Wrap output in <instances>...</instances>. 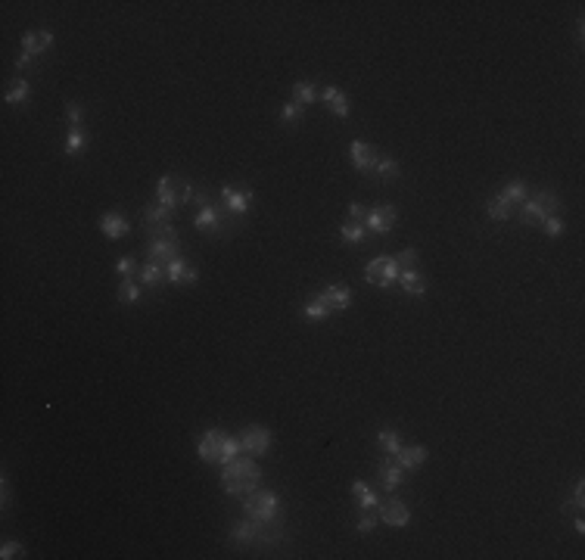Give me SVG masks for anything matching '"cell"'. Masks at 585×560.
<instances>
[{
	"mask_svg": "<svg viewBox=\"0 0 585 560\" xmlns=\"http://www.w3.org/2000/svg\"><path fill=\"white\" fill-rule=\"evenodd\" d=\"M283 538H287L283 526H265L256 523L252 517L234 520V526H231V542L240 548H277Z\"/></svg>",
	"mask_w": 585,
	"mask_h": 560,
	"instance_id": "obj_1",
	"label": "cell"
},
{
	"mask_svg": "<svg viewBox=\"0 0 585 560\" xmlns=\"http://www.w3.org/2000/svg\"><path fill=\"white\" fill-rule=\"evenodd\" d=\"M258 483H262V470H258V464L252 461V458H234L231 464H224L221 470V489L228 492V495H249V492L258 489Z\"/></svg>",
	"mask_w": 585,
	"mask_h": 560,
	"instance_id": "obj_2",
	"label": "cell"
},
{
	"mask_svg": "<svg viewBox=\"0 0 585 560\" xmlns=\"http://www.w3.org/2000/svg\"><path fill=\"white\" fill-rule=\"evenodd\" d=\"M243 511L246 517H252L256 523L265 526H283V504L281 495L271 489H256L249 495H243Z\"/></svg>",
	"mask_w": 585,
	"mask_h": 560,
	"instance_id": "obj_3",
	"label": "cell"
},
{
	"mask_svg": "<svg viewBox=\"0 0 585 560\" xmlns=\"http://www.w3.org/2000/svg\"><path fill=\"white\" fill-rule=\"evenodd\" d=\"M156 193H159V203L169 205V209H181L194 199V184L187 178H178V175H162L156 184Z\"/></svg>",
	"mask_w": 585,
	"mask_h": 560,
	"instance_id": "obj_4",
	"label": "cell"
},
{
	"mask_svg": "<svg viewBox=\"0 0 585 560\" xmlns=\"http://www.w3.org/2000/svg\"><path fill=\"white\" fill-rule=\"evenodd\" d=\"M364 280L377 290H389L392 283H398V265H396V256H377L374 262L364 265Z\"/></svg>",
	"mask_w": 585,
	"mask_h": 560,
	"instance_id": "obj_5",
	"label": "cell"
},
{
	"mask_svg": "<svg viewBox=\"0 0 585 560\" xmlns=\"http://www.w3.org/2000/svg\"><path fill=\"white\" fill-rule=\"evenodd\" d=\"M221 205L234 218H246V215H249V209H252V190H249V187L224 184L221 187Z\"/></svg>",
	"mask_w": 585,
	"mask_h": 560,
	"instance_id": "obj_6",
	"label": "cell"
},
{
	"mask_svg": "<svg viewBox=\"0 0 585 560\" xmlns=\"http://www.w3.org/2000/svg\"><path fill=\"white\" fill-rule=\"evenodd\" d=\"M396 221H398V212H396V205L392 203H380V205H374L370 209V215H368V237H387V233L396 228Z\"/></svg>",
	"mask_w": 585,
	"mask_h": 560,
	"instance_id": "obj_7",
	"label": "cell"
},
{
	"mask_svg": "<svg viewBox=\"0 0 585 560\" xmlns=\"http://www.w3.org/2000/svg\"><path fill=\"white\" fill-rule=\"evenodd\" d=\"M146 262H156V265H169L175 258H181V240L178 237H165V240H150L146 243Z\"/></svg>",
	"mask_w": 585,
	"mask_h": 560,
	"instance_id": "obj_8",
	"label": "cell"
},
{
	"mask_svg": "<svg viewBox=\"0 0 585 560\" xmlns=\"http://www.w3.org/2000/svg\"><path fill=\"white\" fill-rule=\"evenodd\" d=\"M240 445H243V451L246 455H256V458H262V455H268V449H271V430H265V426H246L243 430V436H240Z\"/></svg>",
	"mask_w": 585,
	"mask_h": 560,
	"instance_id": "obj_9",
	"label": "cell"
},
{
	"mask_svg": "<svg viewBox=\"0 0 585 560\" xmlns=\"http://www.w3.org/2000/svg\"><path fill=\"white\" fill-rule=\"evenodd\" d=\"M377 513H380V520L387 526H408V520H411V513H408V504L402 501V498H396L389 492V498L387 501H380V508H377Z\"/></svg>",
	"mask_w": 585,
	"mask_h": 560,
	"instance_id": "obj_10",
	"label": "cell"
},
{
	"mask_svg": "<svg viewBox=\"0 0 585 560\" xmlns=\"http://www.w3.org/2000/svg\"><path fill=\"white\" fill-rule=\"evenodd\" d=\"M221 445H224V433L221 430H205L203 436H199V445H196L199 461H203V464H218Z\"/></svg>",
	"mask_w": 585,
	"mask_h": 560,
	"instance_id": "obj_11",
	"label": "cell"
},
{
	"mask_svg": "<svg viewBox=\"0 0 585 560\" xmlns=\"http://www.w3.org/2000/svg\"><path fill=\"white\" fill-rule=\"evenodd\" d=\"M137 283L143 286V290H162L165 283H169V265H156V262H146L141 265V271H137Z\"/></svg>",
	"mask_w": 585,
	"mask_h": 560,
	"instance_id": "obj_12",
	"label": "cell"
},
{
	"mask_svg": "<svg viewBox=\"0 0 585 560\" xmlns=\"http://www.w3.org/2000/svg\"><path fill=\"white\" fill-rule=\"evenodd\" d=\"M349 156H352V169L355 171H361V175H368L370 169H374V162H377V146H370V143H364V140H355V143L349 146Z\"/></svg>",
	"mask_w": 585,
	"mask_h": 560,
	"instance_id": "obj_13",
	"label": "cell"
},
{
	"mask_svg": "<svg viewBox=\"0 0 585 560\" xmlns=\"http://www.w3.org/2000/svg\"><path fill=\"white\" fill-rule=\"evenodd\" d=\"M392 458L398 461V467H402V470H417V467L427 464L430 451H427V445H402V449H398Z\"/></svg>",
	"mask_w": 585,
	"mask_h": 560,
	"instance_id": "obj_14",
	"label": "cell"
},
{
	"mask_svg": "<svg viewBox=\"0 0 585 560\" xmlns=\"http://www.w3.org/2000/svg\"><path fill=\"white\" fill-rule=\"evenodd\" d=\"M196 280H199V271L190 262H184V258L169 262V283H175V286H196Z\"/></svg>",
	"mask_w": 585,
	"mask_h": 560,
	"instance_id": "obj_15",
	"label": "cell"
},
{
	"mask_svg": "<svg viewBox=\"0 0 585 560\" xmlns=\"http://www.w3.org/2000/svg\"><path fill=\"white\" fill-rule=\"evenodd\" d=\"M53 47V31L47 29H35V31H25L22 38V50L31 53V56H44Z\"/></svg>",
	"mask_w": 585,
	"mask_h": 560,
	"instance_id": "obj_16",
	"label": "cell"
},
{
	"mask_svg": "<svg viewBox=\"0 0 585 560\" xmlns=\"http://www.w3.org/2000/svg\"><path fill=\"white\" fill-rule=\"evenodd\" d=\"M100 231H103L106 240H122L131 233V224L125 215H118V212H106L103 218H100Z\"/></svg>",
	"mask_w": 585,
	"mask_h": 560,
	"instance_id": "obj_17",
	"label": "cell"
},
{
	"mask_svg": "<svg viewBox=\"0 0 585 560\" xmlns=\"http://www.w3.org/2000/svg\"><path fill=\"white\" fill-rule=\"evenodd\" d=\"M321 100L324 103H327V109L334 112L336 118H349V97H345V93L340 91V88H334V84H327V88L321 91Z\"/></svg>",
	"mask_w": 585,
	"mask_h": 560,
	"instance_id": "obj_18",
	"label": "cell"
},
{
	"mask_svg": "<svg viewBox=\"0 0 585 560\" xmlns=\"http://www.w3.org/2000/svg\"><path fill=\"white\" fill-rule=\"evenodd\" d=\"M402 483H405V470L398 467L396 458L389 455L387 461H380V485H383L387 492H396Z\"/></svg>",
	"mask_w": 585,
	"mask_h": 560,
	"instance_id": "obj_19",
	"label": "cell"
},
{
	"mask_svg": "<svg viewBox=\"0 0 585 560\" xmlns=\"http://www.w3.org/2000/svg\"><path fill=\"white\" fill-rule=\"evenodd\" d=\"M321 296H324V302L330 305V311H345L352 305V290L349 286H340V283L324 286Z\"/></svg>",
	"mask_w": 585,
	"mask_h": 560,
	"instance_id": "obj_20",
	"label": "cell"
},
{
	"mask_svg": "<svg viewBox=\"0 0 585 560\" xmlns=\"http://www.w3.org/2000/svg\"><path fill=\"white\" fill-rule=\"evenodd\" d=\"M171 215H175V209H169V205H162V203L143 205V224H146V228H162V224H171Z\"/></svg>",
	"mask_w": 585,
	"mask_h": 560,
	"instance_id": "obj_21",
	"label": "cell"
},
{
	"mask_svg": "<svg viewBox=\"0 0 585 560\" xmlns=\"http://www.w3.org/2000/svg\"><path fill=\"white\" fill-rule=\"evenodd\" d=\"M514 212L517 209L501 196V193H495V196L486 199V215L492 218V221H510V218H514Z\"/></svg>",
	"mask_w": 585,
	"mask_h": 560,
	"instance_id": "obj_22",
	"label": "cell"
},
{
	"mask_svg": "<svg viewBox=\"0 0 585 560\" xmlns=\"http://www.w3.org/2000/svg\"><path fill=\"white\" fill-rule=\"evenodd\" d=\"M398 286H402L408 296H423L427 293V277L421 271H398Z\"/></svg>",
	"mask_w": 585,
	"mask_h": 560,
	"instance_id": "obj_23",
	"label": "cell"
},
{
	"mask_svg": "<svg viewBox=\"0 0 585 560\" xmlns=\"http://www.w3.org/2000/svg\"><path fill=\"white\" fill-rule=\"evenodd\" d=\"M3 100H6L10 106H25V103L31 100V84L25 81V78H16V81H10V84H6Z\"/></svg>",
	"mask_w": 585,
	"mask_h": 560,
	"instance_id": "obj_24",
	"label": "cell"
},
{
	"mask_svg": "<svg viewBox=\"0 0 585 560\" xmlns=\"http://www.w3.org/2000/svg\"><path fill=\"white\" fill-rule=\"evenodd\" d=\"M302 315L309 318V321H318V324H321V321H327V318L334 315V311H330V305L324 302V296L318 293V296H309V299H305Z\"/></svg>",
	"mask_w": 585,
	"mask_h": 560,
	"instance_id": "obj_25",
	"label": "cell"
},
{
	"mask_svg": "<svg viewBox=\"0 0 585 560\" xmlns=\"http://www.w3.org/2000/svg\"><path fill=\"white\" fill-rule=\"evenodd\" d=\"M374 171L377 178H380V181H396L398 175H402V169H398V159L396 156H389V153H380V156H377V162H374Z\"/></svg>",
	"mask_w": 585,
	"mask_h": 560,
	"instance_id": "obj_26",
	"label": "cell"
},
{
	"mask_svg": "<svg viewBox=\"0 0 585 560\" xmlns=\"http://www.w3.org/2000/svg\"><path fill=\"white\" fill-rule=\"evenodd\" d=\"M352 495H355V501H358V508H361V511H377V508H380V498H377V492L370 489V485H364L361 479H355V483H352Z\"/></svg>",
	"mask_w": 585,
	"mask_h": 560,
	"instance_id": "obj_27",
	"label": "cell"
},
{
	"mask_svg": "<svg viewBox=\"0 0 585 560\" xmlns=\"http://www.w3.org/2000/svg\"><path fill=\"white\" fill-rule=\"evenodd\" d=\"M545 218L548 215H545V209L536 203V199H526V203L520 205V224H526V228H536V224L542 228Z\"/></svg>",
	"mask_w": 585,
	"mask_h": 560,
	"instance_id": "obj_28",
	"label": "cell"
},
{
	"mask_svg": "<svg viewBox=\"0 0 585 560\" xmlns=\"http://www.w3.org/2000/svg\"><path fill=\"white\" fill-rule=\"evenodd\" d=\"M340 240L349 243V246H361L364 240H368V228H364V224H355V221H343Z\"/></svg>",
	"mask_w": 585,
	"mask_h": 560,
	"instance_id": "obj_29",
	"label": "cell"
},
{
	"mask_svg": "<svg viewBox=\"0 0 585 560\" xmlns=\"http://www.w3.org/2000/svg\"><path fill=\"white\" fill-rule=\"evenodd\" d=\"M141 293H143V286L137 283V277H128V280H118V302H137V299H141Z\"/></svg>",
	"mask_w": 585,
	"mask_h": 560,
	"instance_id": "obj_30",
	"label": "cell"
},
{
	"mask_svg": "<svg viewBox=\"0 0 585 560\" xmlns=\"http://www.w3.org/2000/svg\"><path fill=\"white\" fill-rule=\"evenodd\" d=\"M501 196L508 199V203L517 209V205H523V203L529 199V190H526V184H523L520 178H517V181H510L508 187H504V190H501Z\"/></svg>",
	"mask_w": 585,
	"mask_h": 560,
	"instance_id": "obj_31",
	"label": "cell"
},
{
	"mask_svg": "<svg viewBox=\"0 0 585 560\" xmlns=\"http://www.w3.org/2000/svg\"><path fill=\"white\" fill-rule=\"evenodd\" d=\"M88 146V134H84V128H69V134H65V156H78V153Z\"/></svg>",
	"mask_w": 585,
	"mask_h": 560,
	"instance_id": "obj_32",
	"label": "cell"
},
{
	"mask_svg": "<svg viewBox=\"0 0 585 560\" xmlns=\"http://www.w3.org/2000/svg\"><path fill=\"white\" fill-rule=\"evenodd\" d=\"M529 199H536V203L542 205L545 215H557V212H561V196H557L554 190H538V193H533Z\"/></svg>",
	"mask_w": 585,
	"mask_h": 560,
	"instance_id": "obj_33",
	"label": "cell"
},
{
	"mask_svg": "<svg viewBox=\"0 0 585 560\" xmlns=\"http://www.w3.org/2000/svg\"><path fill=\"white\" fill-rule=\"evenodd\" d=\"M292 100L302 103V106H311L318 100V88L311 81H296V84H292Z\"/></svg>",
	"mask_w": 585,
	"mask_h": 560,
	"instance_id": "obj_34",
	"label": "cell"
},
{
	"mask_svg": "<svg viewBox=\"0 0 585 560\" xmlns=\"http://www.w3.org/2000/svg\"><path fill=\"white\" fill-rule=\"evenodd\" d=\"M377 442H380V449L387 451V455H396V451L402 449V439H398V433L392 430V426H383V430L377 433Z\"/></svg>",
	"mask_w": 585,
	"mask_h": 560,
	"instance_id": "obj_35",
	"label": "cell"
},
{
	"mask_svg": "<svg viewBox=\"0 0 585 560\" xmlns=\"http://www.w3.org/2000/svg\"><path fill=\"white\" fill-rule=\"evenodd\" d=\"M243 445H240V436H224V445H221V455H218V464H231L234 458H240Z\"/></svg>",
	"mask_w": 585,
	"mask_h": 560,
	"instance_id": "obj_36",
	"label": "cell"
},
{
	"mask_svg": "<svg viewBox=\"0 0 585 560\" xmlns=\"http://www.w3.org/2000/svg\"><path fill=\"white\" fill-rule=\"evenodd\" d=\"M281 118H283V125H299L305 118V106L296 103V100H290V103H283Z\"/></svg>",
	"mask_w": 585,
	"mask_h": 560,
	"instance_id": "obj_37",
	"label": "cell"
},
{
	"mask_svg": "<svg viewBox=\"0 0 585 560\" xmlns=\"http://www.w3.org/2000/svg\"><path fill=\"white\" fill-rule=\"evenodd\" d=\"M417 262H421V252H417L414 246H408V249H402V252L396 256L398 271H414V268H417Z\"/></svg>",
	"mask_w": 585,
	"mask_h": 560,
	"instance_id": "obj_38",
	"label": "cell"
},
{
	"mask_svg": "<svg viewBox=\"0 0 585 560\" xmlns=\"http://www.w3.org/2000/svg\"><path fill=\"white\" fill-rule=\"evenodd\" d=\"M65 122H69V128H81V122H84V106L78 103V100H69V103H65Z\"/></svg>",
	"mask_w": 585,
	"mask_h": 560,
	"instance_id": "obj_39",
	"label": "cell"
},
{
	"mask_svg": "<svg viewBox=\"0 0 585 560\" xmlns=\"http://www.w3.org/2000/svg\"><path fill=\"white\" fill-rule=\"evenodd\" d=\"M137 271H141V265H137V258H118L116 262V274L122 277V280H128V277H137Z\"/></svg>",
	"mask_w": 585,
	"mask_h": 560,
	"instance_id": "obj_40",
	"label": "cell"
},
{
	"mask_svg": "<svg viewBox=\"0 0 585 560\" xmlns=\"http://www.w3.org/2000/svg\"><path fill=\"white\" fill-rule=\"evenodd\" d=\"M542 231H545V237H551V240H557L563 233V221H561V215H548L542 221Z\"/></svg>",
	"mask_w": 585,
	"mask_h": 560,
	"instance_id": "obj_41",
	"label": "cell"
},
{
	"mask_svg": "<svg viewBox=\"0 0 585 560\" xmlns=\"http://www.w3.org/2000/svg\"><path fill=\"white\" fill-rule=\"evenodd\" d=\"M582 504H585V485L576 483L573 498H570V501H563V513H567V511H582Z\"/></svg>",
	"mask_w": 585,
	"mask_h": 560,
	"instance_id": "obj_42",
	"label": "cell"
},
{
	"mask_svg": "<svg viewBox=\"0 0 585 560\" xmlns=\"http://www.w3.org/2000/svg\"><path fill=\"white\" fill-rule=\"evenodd\" d=\"M368 215H370V209H368L364 203H349V221L368 224Z\"/></svg>",
	"mask_w": 585,
	"mask_h": 560,
	"instance_id": "obj_43",
	"label": "cell"
},
{
	"mask_svg": "<svg viewBox=\"0 0 585 560\" xmlns=\"http://www.w3.org/2000/svg\"><path fill=\"white\" fill-rule=\"evenodd\" d=\"M374 526H377V517H374V511H364L361 513V520H358V536H370L374 532Z\"/></svg>",
	"mask_w": 585,
	"mask_h": 560,
	"instance_id": "obj_44",
	"label": "cell"
},
{
	"mask_svg": "<svg viewBox=\"0 0 585 560\" xmlns=\"http://www.w3.org/2000/svg\"><path fill=\"white\" fill-rule=\"evenodd\" d=\"M25 548L19 542H3V548H0V557L3 560H13V557H22Z\"/></svg>",
	"mask_w": 585,
	"mask_h": 560,
	"instance_id": "obj_45",
	"label": "cell"
},
{
	"mask_svg": "<svg viewBox=\"0 0 585 560\" xmlns=\"http://www.w3.org/2000/svg\"><path fill=\"white\" fill-rule=\"evenodd\" d=\"M190 203L196 205V209H205V205H215V199H212L209 190H194V199Z\"/></svg>",
	"mask_w": 585,
	"mask_h": 560,
	"instance_id": "obj_46",
	"label": "cell"
},
{
	"mask_svg": "<svg viewBox=\"0 0 585 560\" xmlns=\"http://www.w3.org/2000/svg\"><path fill=\"white\" fill-rule=\"evenodd\" d=\"M31 59H35V56L22 50V53H19V56H16V69H25V65H31Z\"/></svg>",
	"mask_w": 585,
	"mask_h": 560,
	"instance_id": "obj_47",
	"label": "cell"
},
{
	"mask_svg": "<svg viewBox=\"0 0 585 560\" xmlns=\"http://www.w3.org/2000/svg\"><path fill=\"white\" fill-rule=\"evenodd\" d=\"M573 526H576V532H579V536L585 532V523H582V517H576V523H573Z\"/></svg>",
	"mask_w": 585,
	"mask_h": 560,
	"instance_id": "obj_48",
	"label": "cell"
}]
</instances>
